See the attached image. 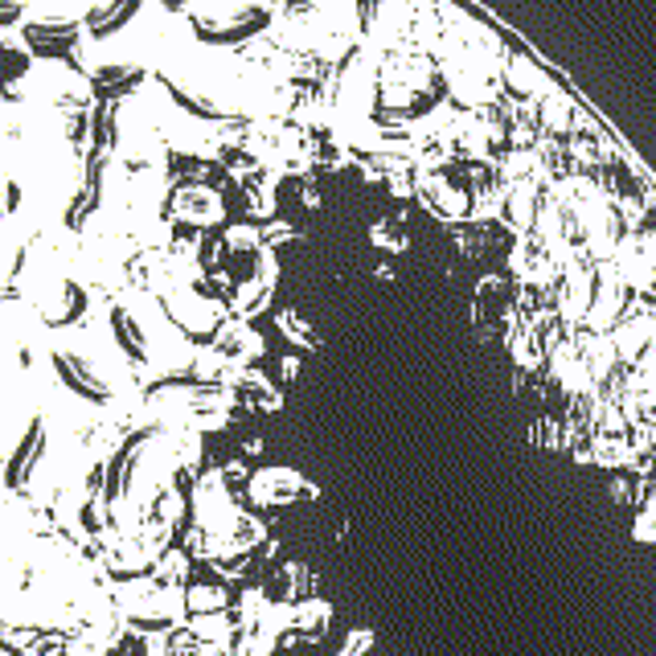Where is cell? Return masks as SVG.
Instances as JSON below:
<instances>
[{
	"label": "cell",
	"instance_id": "4",
	"mask_svg": "<svg viewBox=\"0 0 656 656\" xmlns=\"http://www.w3.org/2000/svg\"><path fill=\"white\" fill-rule=\"evenodd\" d=\"M45 448H50L45 423H37V419H33V423L21 431V439H17L13 455L4 460V484H9V488H21V484H30L33 472H37V467H42V460H45Z\"/></svg>",
	"mask_w": 656,
	"mask_h": 656
},
{
	"label": "cell",
	"instance_id": "1",
	"mask_svg": "<svg viewBox=\"0 0 656 656\" xmlns=\"http://www.w3.org/2000/svg\"><path fill=\"white\" fill-rule=\"evenodd\" d=\"M54 374H58V381L66 386V390L74 394V398H83V402H95V407H103V402H111L116 398V378H111V369L95 357V353L87 349H58L54 357Z\"/></svg>",
	"mask_w": 656,
	"mask_h": 656
},
{
	"label": "cell",
	"instance_id": "11",
	"mask_svg": "<svg viewBox=\"0 0 656 656\" xmlns=\"http://www.w3.org/2000/svg\"><path fill=\"white\" fill-rule=\"evenodd\" d=\"M25 71H30V50H21L17 42L0 37V87L17 83Z\"/></svg>",
	"mask_w": 656,
	"mask_h": 656
},
{
	"label": "cell",
	"instance_id": "13",
	"mask_svg": "<svg viewBox=\"0 0 656 656\" xmlns=\"http://www.w3.org/2000/svg\"><path fill=\"white\" fill-rule=\"evenodd\" d=\"M591 455H595V464H603V467H620V464H627L632 460V448H627L624 439L620 435H607V439H599L595 448H591Z\"/></svg>",
	"mask_w": 656,
	"mask_h": 656
},
{
	"label": "cell",
	"instance_id": "10",
	"mask_svg": "<svg viewBox=\"0 0 656 656\" xmlns=\"http://www.w3.org/2000/svg\"><path fill=\"white\" fill-rule=\"evenodd\" d=\"M505 78H509V87L521 90V95H538V90H550L546 74H541L534 62H525V58H513L509 66H505Z\"/></svg>",
	"mask_w": 656,
	"mask_h": 656
},
{
	"label": "cell",
	"instance_id": "14",
	"mask_svg": "<svg viewBox=\"0 0 656 656\" xmlns=\"http://www.w3.org/2000/svg\"><path fill=\"white\" fill-rule=\"evenodd\" d=\"M218 607H226V591H214V587H193L190 595V612H218Z\"/></svg>",
	"mask_w": 656,
	"mask_h": 656
},
{
	"label": "cell",
	"instance_id": "6",
	"mask_svg": "<svg viewBox=\"0 0 656 656\" xmlns=\"http://www.w3.org/2000/svg\"><path fill=\"white\" fill-rule=\"evenodd\" d=\"M140 4H144V0H95L87 13V33L111 37V33H119L131 17L140 13Z\"/></svg>",
	"mask_w": 656,
	"mask_h": 656
},
{
	"label": "cell",
	"instance_id": "12",
	"mask_svg": "<svg viewBox=\"0 0 656 656\" xmlns=\"http://www.w3.org/2000/svg\"><path fill=\"white\" fill-rule=\"evenodd\" d=\"M570 119H574V103H570L567 95L550 90V95L541 99V123H546L550 131H567Z\"/></svg>",
	"mask_w": 656,
	"mask_h": 656
},
{
	"label": "cell",
	"instance_id": "9",
	"mask_svg": "<svg viewBox=\"0 0 656 656\" xmlns=\"http://www.w3.org/2000/svg\"><path fill=\"white\" fill-rule=\"evenodd\" d=\"M505 218H509L517 230H534V218H538V197H534V185H521V181L513 185Z\"/></svg>",
	"mask_w": 656,
	"mask_h": 656
},
{
	"label": "cell",
	"instance_id": "3",
	"mask_svg": "<svg viewBox=\"0 0 656 656\" xmlns=\"http://www.w3.org/2000/svg\"><path fill=\"white\" fill-rule=\"evenodd\" d=\"M37 312L50 329H71L87 316V292L66 276L45 279L42 292H37Z\"/></svg>",
	"mask_w": 656,
	"mask_h": 656
},
{
	"label": "cell",
	"instance_id": "5",
	"mask_svg": "<svg viewBox=\"0 0 656 656\" xmlns=\"http://www.w3.org/2000/svg\"><path fill=\"white\" fill-rule=\"evenodd\" d=\"M107 324H111V341H116V353L128 357V365H148L152 362V336L140 324V316L131 308H111L107 312Z\"/></svg>",
	"mask_w": 656,
	"mask_h": 656
},
{
	"label": "cell",
	"instance_id": "2",
	"mask_svg": "<svg viewBox=\"0 0 656 656\" xmlns=\"http://www.w3.org/2000/svg\"><path fill=\"white\" fill-rule=\"evenodd\" d=\"M615 271L627 288L636 292H656V230L627 234L615 243Z\"/></svg>",
	"mask_w": 656,
	"mask_h": 656
},
{
	"label": "cell",
	"instance_id": "8",
	"mask_svg": "<svg viewBox=\"0 0 656 656\" xmlns=\"http://www.w3.org/2000/svg\"><path fill=\"white\" fill-rule=\"evenodd\" d=\"M555 378L562 381L567 390H587V386H591V374H587L579 345H558V353H555Z\"/></svg>",
	"mask_w": 656,
	"mask_h": 656
},
{
	"label": "cell",
	"instance_id": "7",
	"mask_svg": "<svg viewBox=\"0 0 656 656\" xmlns=\"http://www.w3.org/2000/svg\"><path fill=\"white\" fill-rule=\"evenodd\" d=\"M579 353H583V365L591 381H603L612 374V362H615V345L607 333H583L579 336Z\"/></svg>",
	"mask_w": 656,
	"mask_h": 656
}]
</instances>
